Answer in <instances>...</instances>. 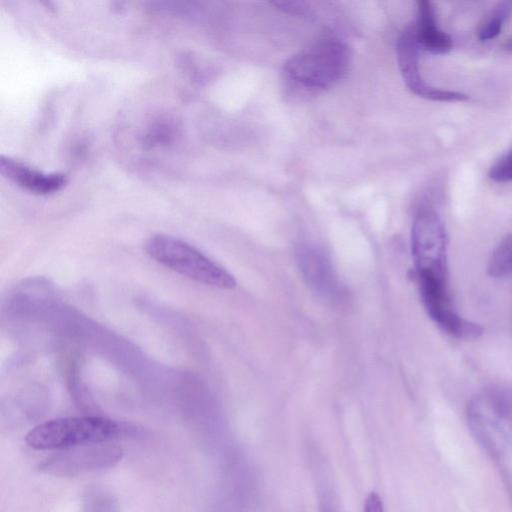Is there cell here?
<instances>
[{
    "label": "cell",
    "instance_id": "9a60e30c",
    "mask_svg": "<svg viewBox=\"0 0 512 512\" xmlns=\"http://www.w3.org/2000/svg\"><path fill=\"white\" fill-rule=\"evenodd\" d=\"M503 48L505 50L512 51V36L506 40V42L503 44Z\"/></svg>",
    "mask_w": 512,
    "mask_h": 512
},
{
    "label": "cell",
    "instance_id": "7c38bea8",
    "mask_svg": "<svg viewBox=\"0 0 512 512\" xmlns=\"http://www.w3.org/2000/svg\"><path fill=\"white\" fill-rule=\"evenodd\" d=\"M488 176L495 182L512 181V149L493 163L488 171Z\"/></svg>",
    "mask_w": 512,
    "mask_h": 512
},
{
    "label": "cell",
    "instance_id": "3957f363",
    "mask_svg": "<svg viewBox=\"0 0 512 512\" xmlns=\"http://www.w3.org/2000/svg\"><path fill=\"white\" fill-rule=\"evenodd\" d=\"M144 250L158 263L197 282L221 289L236 286V280L227 270L173 236L153 235L146 240Z\"/></svg>",
    "mask_w": 512,
    "mask_h": 512
},
{
    "label": "cell",
    "instance_id": "52a82bcc",
    "mask_svg": "<svg viewBox=\"0 0 512 512\" xmlns=\"http://www.w3.org/2000/svg\"><path fill=\"white\" fill-rule=\"evenodd\" d=\"M0 173L18 187L38 195L55 193L67 183L63 173L42 172L4 155L0 157Z\"/></svg>",
    "mask_w": 512,
    "mask_h": 512
},
{
    "label": "cell",
    "instance_id": "7a4b0ae2",
    "mask_svg": "<svg viewBox=\"0 0 512 512\" xmlns=\"http://www.w3.org/2000/svg\"><path fill=\"white\" fill-rule=\"evenodd\" d=\"M121 426L105 417L74 416L52 419L32 428L27 444L38 450L70 449L101 444L119 436Z\"/></svg>",
    "mask_w": 512,
    "mask_h": 512
},
{
    "label": "cell",
    "instance_id": "6da1fadb",
    "mask_svg": "<svg viewBox=\"0 0 512 512\" xmlns=\"http://www.w3.org/2000/svg\"><path fill=\"white\" fill-rule=\"evenodd\" d=\"M350 54L340 39H318L293 55L284 65L286 80L303 92L330 88L346 73Z\"/></svg>",
    "mask_w": 512,
    "mask_h": 512
},
{
    "label": "cell",
    "instance_id": "4fadbf2b",
    "mask_svg": "<svg viewBox=\"0 0 512 512\" xmlns=\"http://www.w3.org/2000/svg\"><path fill=\"white\" fill-rule=\"evenodd\" d=\"M112 503L103 497H94L87 503L86 512H116Z\"/></svg>",
    "mask_w": 512,
    "mask_h": 512
},
{
    "label": "cell",
    "instance_id": "8fae6325",
    "mask_svg": "<svg viewBox=\"0 0 512 512\" xmlns=\"http://www.w3.org/2000/svg\"><path fill=\"white\" fill-rule=\"evenodd\" d=\"M488 273L493 277L512 275V235L505 236L494 249L488 263Z\"/></svg>",
    "mask_w": 512,
    "mask_h": 512
},
{
    "label": "cell",
    "instance_id": "9c48e42d",
    "mask_svg": "<svg viewBox=\"0 0 512 512\" xmlns=\"http://www.w3.org/2000/svg\"><path fill=\"white\" fill-rule=\"evenodd\" d=\"M299 261L306 277L316 289L331 293L333 276L330 266L323 254L314 248H304L299 252Z\"/></svg>",
    "mask_w": 512,
    "mask_h": 512
},
{
    "label": "cell",
    "instance_id": "ba28073f",
    "mask_svg": "<svg viewBox=\"0 0 512 512\" xmlns=\"http://www.w3.org/2000/svg\"><path fill=\"white\" fill-rule=\"evenodd\" d=\"M417 5V21L411 27L421 51L434 54L449 52L453 46V40L439 28L434 4L422 0L417 2Z\"/></svg>",
    "mask_w": 512,
    "mask_h": 512
},
{
    "label": "cell",
    "instance_id": "8992f818",
    "mask_svg": "<svg viewBox=\"0 0 512 512\" xmlns=\"http://www.w3.org/2000/svg\"><path fill=\"white\" fill-rule=\"evenodd\" d=\"M120 455V451L114 446H100V444L80 446L66 449L47 460L44 469L55 473L73 474L110 466L119 459Z\"/></svg>",
    "mask_w": 512,
    "mask_h": 512
},
{
    "label": "cell",
    "instance_id": "30bf717a",
    "mask_svg": "<svg viewBox=\"0 0 512 512\" xmlns=\"http://www.w3.org/2000/svg\"><path fill=\"white\" fill-rule=\"evenodd\" d=\"M512 12V2H501L496 5L480 22L477 29L478 39L489 41L496 38Z\"/></svg>",
    "mask_w": 512,
    "mask_h": 512
},
{
    "label": "cell",
    "instance_id": "5bb4252c",
    "mask_svg": "<svg viewBox=\"0 0 512 512\" xmlns=\"http://www.w3.org/2000/svg\"><path fill=\"white\" fill-rule=\"evenodd\" d=\"M364 512H384V507L380 496L376 492H371L365 501Z\"/></svg>",
    "mask_w": 512,
    "mask_h": 512
},
{
    "label": "cell",
    "instance_id": "277c9868",
    "mask_svg": "<svg viewBox=\"0 0 512 512\" xmlns=\"http://www.w3.org/2000/svg\"><path fill=\"white\" fill-rule=\"evenodd\" d=\"M411 248L417 278L447 280L446 233L433 210L422 209L415 215Z\"/></svg>",
    "mask_w": 512,
    "mask_h": 512
},
{
    "label": "cell",
    "instance_id": "5b68a950",
    "mask_svg": "<svg viewBox=\"0 0 512 512\" xmlns=\"http://www.w3.org/2000/svg\"><path fill=\"white\" fill-rule=\"evenodd\" d=\"M420 55L421 49L416 42L412 28L409 27L398 40L397 60L404 81L414 94L429 100L444 102L468 99L466 94L426 85L420 76Z\"/></svg>",
    "mask_w": 512,
    "mask_h": 512
}]
</instances>
